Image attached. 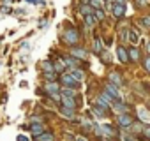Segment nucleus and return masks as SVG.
<instances>
[{
  "label": "nucleus",
  "mask_w": 150,
  "mask_h": 141,
  "mask_svg": "<svg viewBox=\"0 0 150 141\" xmlns=\"http://www.w3.org/2000/svg\"><path fill=\"white\" fill-rule=\"evenodd\" d=\"M37 141H55V137H53V134H50V132H42V134L37 136Z\"/></svg>",
  "instance_id": "13"
},
{
  "label": "nucleus",
  "mask_w": 150,
  "mask_h": 141,
  "mask_svg": "<svg viewBox=\"0 0 150 141\" xmlns=\"http://www.w3.org/2000/svg\"><path fill=\"white\" fill-rule=\"evenodd\" d=\"M74 94H76V92H74V88H71V87H67V88L64 90V95H65V97H74Z\"/></svg>",
  "instance_id": "23"
},
{
  "label": "nucleus",
  "mask_w": 150,
  "mask_h": 141,
  "mask_svg": "<svg viewBox=\"0 0 150 141\" xmlns=\"http://www.w3.org/2000/svg\"><path fill=\"white\" fill-rule=\"evenodd\" d=\"M141 132H143V136H145V137H148V139H150V125H148V127H143V130H141Z\"/></svg>",
  "instance_id": "26"
},
{
  "label": "nucleus",
  "mask_w": 150,
  "mask_h": 141,
  "mask_svg": "<svg viewBox=\"0 0 150 141\" xmlns=\"http://www.w3.org/2000/svg\"><path fill=\"white\" fill-rule=\"evenodd\" d=\"M146 49H148V53H150V42H148V48H146Z\"/></svg>",
  "instance_id": "34"
},
{
  "label": "nucleus",
  "mask_w": 150,
  "mask_h": 141,
  "mask_svg": "<svg viewBox=\"0 0 150 141\" xmlns=\"http://www.w3.org/2000/svg\"><path fill=\"white\" fill-rule=\"evenodd\" d=\"M106 92L113 97V101H115V102L122 101V99H120V94H118V90H117V87H113L111 83H108V85H106Z\"/></svg>",
  "instance_id": "4"
},
{
  "label": "nucleus",
  "mask_w": 150,
  "mask_h": 141,
  "mask_svg": "<svg viewBox=\"0 0 150 141\" xmlns=\"http://www.w3.org/2000/svg\"><path fill=\"white\" fill-rule=\"evenodd\" d=\"M88 2H90V7L92 9H101V6H103L104 0H88Z\"/></svg>",
  "instance_id": "19"
},
{
  "label": "nucleus",
  "mask_w": 150,
  "mask_h": 141,
  "mask_svg": "<svg viewBox=\"0 0 150 141\" xmlns=\"http://www.w3.org/2000/svg\"><path fill=\"white\" fill-rule=\"evenodd\" d=\"M60 101H62L64 108H69V109H76V102H74L71 97H65V99H60Z\"/></svg>",
  "instance_id": "10"
},
{
  "label": "nucleus",
  "mask_w": 150,
  "mask_h": 141,
  "mask_svg": "<svg viewBox=\"0 0 150 141\" xmlns=\"http://www.w3.org/2000/svg\"><path fill=\"white\" fill-rule=\"evenodd\" d=\"M106 141H108V139H106Z\"/></svg>",
  "instance_id": "35"
},
{
  "label": "nucleus",
  "mask_w": 150,
  "mask_h": 141,
  "mask_svg": "<svg viewBox=\"0 0 150 141\" xmlns=\"http://www.w3.org/2000/svg\"><path fill=\"white\" fill-rule=\"evenodd\" d=\"M143 65H145V69L148 70V73H150V56H146L145 58V62H143Z\"/></svg>",
  "instance_id": "28"
},
{
  "label": "nucleus",
  "mask_w": 150,
  "mask_h": 141,
  "mask_svg": "<svg viewBox=\"0 0 150 141\" xmlns=\"http://www.w3.org/2000/svg\"><path fill=\"white\" fill-rule=\"evenodd\" d=\"M101 48H103L101 41H99V39H96V41H94V51H96V53H99V51H101Z\"/></svg>",
  "instance_id": "24"
},
{
  "label": "nucleus",
  "mask_w": 150,
  "mask_h": 141,
  "mask_svg": "<svg viewBox=\"0 0 150 141\" xmlns=\"http://www.w3.org/2000/svg\"><path fill=\"white\" fill-rule=\"evenodd\" d=\"M122 139H124V141H134V139H132V137H129V136H122Z\"/></svg>",
  "instance_id": "32"
},
{
  "label": "nucleus",
  "mask_w": 150,
  "mask_h": 141,
  "mask_svg": "<svg viewBox=\"0 0 150 141\" xmlns=\"http://www.w3.org/2000/svg\"><path fill=\"white\" fill-rule=\"evenodd\" d=\"M60 80H62V83H64L65 87H71V88L80 87V81H78L76 78H72L71 74H62V76H60Z\"/></svg>",
  "instance_id": "1"
},
{
  "label": "nucleus",
  "mask_w": 150,
  "mask_h": 141,
  "mask_svg": "<svg viewBox=\"0 0 150 141\" xmlns=\"http://www.w3.org/2000/svg\"><path fill=\"white\" fill-rule=\"evenodd\" d=\"M30 129H32V132H34L35 136H39V134L44 132V125H42V123H32Z\"/></svg>",
  "instance_id": "11"
},
{
  "label": "nucleus",
  "mask_w": 150,
  "mask_h": 141,
  "mask_svg": "<svg viewBox=\"0 0 150 141\" xmlns=\"http://www.w3.org/2000/svg\"><path fill=\"white\" fill-rule=\"evenodd\" d=\"M42 69H44V73H55L51 62H42Z\"/></svg>",
  "instance_id": "20"
},
{
  "label": "nucleus",
  "mask_w": 150,
  "mask_h": 141,
  "mask_svg": "<svg viewBox=\"0 0 150 141\" xmlns=\"http://www.w3.org/2000/svg\"><path fill=\"white\" fill-rule=\"evenodd\" d=\"M46 90L53 95V94H58V85L57 83H53V81H50L48 85H46Z\"/></svg>",
  "instance_id": "14"
},
{
  "label": "nucleus",
  "mask_w": 150,
  "mask_h": 141,
  "mask_svg": "<svg viewBox=\"0 0 150 141\" xmlns=\"http://www.w3.org/2000/svg\"><path fill=\"white\" fill-rule=\"evenodd\" d=\"M64 63H67V65H74V63H76V60H74V58H69V56H65V58H64Z\"/></svg>",
  "instance_id": "25"
},
{
  "label": "nucleus",
  "mask_w": 150,
  "mask_h": 141,
  "mask_svg": "<svg viewBox=\"0 0 150 141\" xmlns=\"http://www.w3.org/2000/svg\"><path fill=\"white\" fill-rule=\"evenodd\" d=\"M64 41H65L67 44L78 42V32H76V28H69V30L65 32V35H64Z\"/></svg>",
  "instance_id": "2"
},
{
  "label": "nucleus",
  "mask_w": 150,
  "mask_h": 141,
  "mask_svg": "<svg viewBox=\"0 0 150 141\" xmlns=\"http://www.w3.org/2000/svg\"><path fill=\"white\" fill-rule=\"evenodd\" d=\"M129 56H131L132 60H138V58H139V51H138L136 48H131V49H129Z\"/></svg>",
  "instance_id": "21"
},
{
  "label": "nucleus",
  "mask_w": 150,
  "mask_h": 141,
  "mask_svg": "<svg viewBox=\"0 0 150 141\" xmlns=\"http://www.w3.org/2000/svg\"><path fill=\"white\" fill-rule=\"evenodd\" d=\"M127 37H129V42H131L132 46H136V44L139 42V34H138L134 28H129V32H127Z\"/></svg>",
  "instance_id": "5"
},
{
  "label": "nucleus",
  "mask_w": 150,
  "mask_h": 141,
  "mask_svg": "<svg viewBox=\"0 0 150 141\" xmlns=\"http://www.w3.org/2000/svg\"><path fill=\"white\" fill-rule=\"evenodd\" d=\"M69 74H71L72 78H76L78 81H81V80H83V73H81L80 69H71V73H69Z\"/></svg>",
  "instance_id": "15"
},
{
  "label": "nucleus",
  "mask_w": 150,
  "mask_h": 141,
  "mask_svg": "<svg viewBox=\"0 0 150 141\" xmlns=\"http://www.w3.org/2000/svg\"><path fill=\"white\" fill-rule=\"evenodd\" d=\"M76 141H88V139H87V137H83V136H78V137H76Z\"/></svg>",
  "instance_id": "31"
},
{
  "label": "nucleus",
  "mask_w": 150,
  "mask_h": 141,
  "mask_svg": "<svg viewBox=\"0 0 150 141\" xmlns=\"http://www.w3.org/2000/svg\"><path fill=\"white\" fill-rule=\"evenodd\" d=\"M60 111H62V115H64L65 118H71V120H74V118H76V115H74V109H69V108H62Z\"/></svg>",
  "instance_id": "12"
},
{
  "label": "nucleus",
  "mask_w": 150,
  "mask_h": 141,
  "mask_svg": "<svg viewBox=\"0 0 150 141\" xmlns=\"http://www.w3.org/2000/svg\"><path fill=\"white\" fill-rule=\"evenodd\" d=\"M18 141H28L27 136H18Z\"/></svg>",
  "instance_id": "30"
},
{
  "label": "nucleus",
  "mask_w": 150,
  "mask_h": 141,
  "mask_svg": "<svg viewBox=\"0 0 150 141\" xmlns=\"http://www.w3.org/2000/svg\"><path fill=\"white\" fill-rule=\"evenodd\" d=\"M117 53H118L120 62H124V63H125V62L129 60V53H127V49H125L124 46H118V48H117Z\"/></svg>",
  "instance_id": "8"
},
{
  "label": "nucleus",
  "mask_w": 150,
  "mask_h": 141,
  "mask_svg": "<svg viewBox=\"0 0 150 141\" xmlns=\"http://www.w3.org/2000/svg\"><path fill=\"white\" fill-rule=\"evenodd\" d=\"M110 80L115 81V85H122V78H120L118 73H111V74H110Z\"/></svg>",
  "instance_id": "17"
},
{
  "label": "nucleus",
  "mask_w": 150,
  "mask_h": 141,
  "mask_svg": "<svg viewBox=\"0 0 150 141\" xmlns=\"http://www.w3.org/2000/svg\"><path fill=\"white\" fill-rule=\"evenodd\" d=\"M117 122H118L120 127H129V125L132 123V118H131L129 115H120V116L117 118Z\"/></svg>",
  "instance_id": "7"
},
{
  "label": "nucleus",
  "mask_w": 150,
  "mask_h": 141,
  "mask_svg": "<svg viewBox=\"0 0 150 141\" xmlns=\"http://www.w3.org/2000/svg\"><path fill=\"white\" fill-rule=\"evenodd\" d=\"M53 70H55L57 74H58V73H62V70H64V62H62V60L55 62V63H53Z\"/></svg>",
  "instance_id": "18"
},
{
  "label": "nucleus",
  "mask_w": 150,
  "mask_h": 141,
  "mask_svg": "<svg viewBox=\"0 0 150 141\" xmlns=\"http://www.w3.org/2000/svg\"><path fill=\"white\" fill-rule=\"evenodd\" d=\"M25 2H28V4H35V6H42V4H44V0H25Z\"/></svg>",
  "instance_id": "27"
},
{
  "label": "nucleus",
  "mask_w": 150,
  "mask_h": 141,
  "mask_svg": "<svg viewBox=\"0 0 150 141\" xmlns=\"http://www.w3.org/2000/svg\"><path fill=\"white\" fill-rule=\"evenodd\" d=\"M80 13H81L83 18H85V16H88V14H94V9H92L90 6H81V7H80Z\"/></svg>",
  "instance_id": "16"
},
{
  "label": "nucleus",
  "mask_w": 150,
  "mask_h": 141,
  "mask_svg": "<svg viewBox=\"0 0 150 141\" xmlns=\"http://www.w3.org/2000/svg\"><path fill=\"white\" fill-rule=\"evenodd\" d=\"M117 4H125V0H115Z\"/></svg>",
  "instance_id": "33"
},
{
  "label": "nucleus",
  "mask_w": 150,
  "mask_h": 141,
  "mask_svg": "<svg viewBox=\"0 0 150 141\" xmlns=\"http://www.w3.org/2000/svg\"><path fill=\"white\" fill-rule=\"evenodd\" d=\"M111 13H113V16L115 18H122L124 16V13H125V4H111Z\"/></svg>",
  "instance_id": "3"
},
{
  "label": "nucleus",
  "mask_w": 150,
  "mask_h": 141,
  "mask_svg": "<svg viewBox=\"0 0 150 141\" xmlns=\"http://www.w3.org/2000/svg\"><path fill=\"white\" fill-rule=\"evenodd\" d=\"M94 113H96V116H99V118H104V115H106L101 106H96V108H94Z\"/></svg>",
  "instance_id": "22"
},
{
  "label": "nucleus",
  "mask_w": 150,
  "mask_h": 141,
  "mask_svg": "<svg viewBox=\"0 0 150 141\" xmlns=\"http://www.w3.org/2000/svg\"><path fill=\"white\" fill-rule=\"evenodd\" d=\"M141 23H143L145 27H150V18H143V20H141Z\"/></svg>",
  "instance_id": "29"
},
{
  "label": "nucleus",
  "mask_w": 150,
  "mask_h": 141,
  "mask_svg": "<svg viewBox=\"0 0 150 141\" xmlns=\"http://www.w3.org/2000/svg\"><path fill=\"white\" fill-rule=\"evenodd\" d=\"M96 132H97L99 136H115V134H117V132L111 129V125H103V127H101V129H97Z\"/></svg>",
  "instance_id": "6"
},
{
  "label": "nucleus",
  "mask_w": 150,
  "mask_h": 141,
  "mask_svg": "<svg viewBox=\"0 0 150 141\" xmlns=\"http://www.w3.org/2000/svg\"><path fill=\"white\" fill-rule=\"evenodd\" d=\"M71 53H72V56H76V58H87V51L81 49V48H72Z\"/></svg>",
  "instance_id": "9"
}]
</instances>
